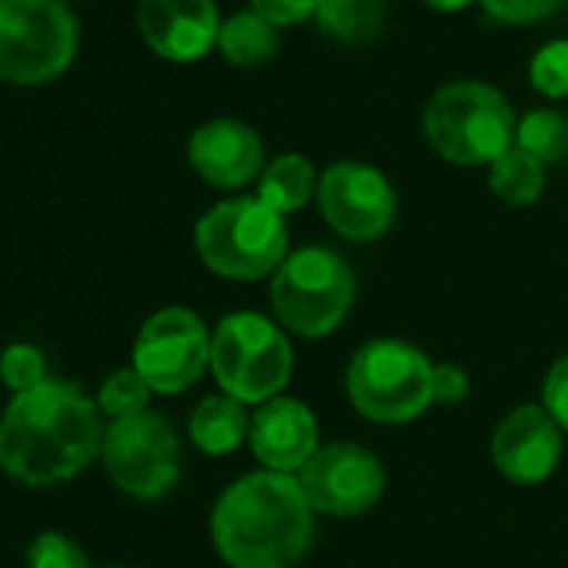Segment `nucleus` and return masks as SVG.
Masks as SVG:
<instances>
[{"label":"nucleus","mask_w":568,"mask_h":568,"mask_svg":"<svg viewBox=\"0 0 568 568\" xmlns=\"http://www.w3.org/2000/svg\"><path fill=\"white\" fill-rule=\"evenodd\" d=\"M78 18L64 0H0V81L38 88L78 58Z\"/></svg>","instance_id":"nucleus-6"},{"label":"nucleus","mask_w":568,"mask_h":568,"mask_svg":"<svg viewBox=\"0 0 568 568\" xmlns=\"http://www.w3.org/2000/svg\"><path fill=\"white\" fill-rule=\"evenodd\" d=\"M318 194L315 164L302 154H277L257 178V197L277 214H292Z\"/></svg>","instance_id":"nucleus-18"},{"label":"nucleus","mask_w":568,"mask_h":568,"mask_svg":"<svg viewBox=\"0 0 568 568\" xmlns=\"http://www.w3.org/2000/svg\"><path fill=\"white\" fill-rule=\"evenodd\" d=\"M541 408L555 418L561 432H568V355H561L541 388Z\"/></svg>","instance_id":"nucleus-29"},{"label":"nucleus","mask_w":568,"mask_h":568,"mask_svg":"<svg viewBox=\"0 0 568 568\" xmlns=\"http://www.w3.org/2000/svg\"><path fill=\"white\" fill-rule=\"evenodd\" d=\"M345 385L368 422L402 425L432 405V362L415 345L378 338L355 352Z\"/></svg>","instance_id":"nucleus-8"},{"label":"nucleus","mask_w":568,"mask_h":568,"mask_svg":"<svg viewBox=\"0 0 568 568\" xmlns=\"http://www.w3.org/2000/svg\"><path fill=\"white\" fill-rule=\"evenodd\" d=\"M131 368L154 395H181L211 368V332L191 308L154 312L131 352Z\"/></svg>","instance_id":"nucleus-10"},{"label":"nucleus","mask_w":568,"mask_h":568,"mask_svg":"<svg viewBox=\"0 0 568 568\" xmlns=\"http://www.w3.org/2000/svg\"><path fill=\"white\" fill-rule=\"evenodd\" d=\"M488 187L498 201L511 204V207H525L535 204L545 191V164L535 161L528 151H521L518 144L508 148L488 171Z\"/></svg>","instance_id":"nucleus-21"},{"label":"nucleus","mask_w":568,"mask_h":568,"mask_svg":"<svg viewBox=\"0 0 568 568\" xmlns=\"http://www.w3.org/2000/svg\"><path fill=\"white\" fill-rule=\"evenodd\" d=\"M425 141L452 164L478 168L495 164L515 148V111L501 91L481 81H455L432 94L425 104Z\"/></svg>","instance_id":"nucleus-3"},{"label":"nucleus","mask_w":568,"mask_h":568,"mask_svg":"<svg viewBox=\"0 0 568 568\" xmlns=\"http://www.w3.org/2000/svg\"><path fill=\"white\" fill-rule=\"evenodd\" d=\"M515 144L541 164H561L568 158V118L551 108L528 111L518 121Z\"/></svg>","instance_id":"nucleus-22"},{"label":"nucleus","mask_w":568,"mask_h":568,"mask_svg":"<svg viewBox=\"0 0 568 568\" xmlns=\"http://www.w3.org/2000/svg\"><path fill=\"white\" fill-rule=\"evenodd\" d=\"M355 305V274L328 247H302L284 257L271 281L274 318L298 338L332 335Z\"/></svg>","instance_id":"nucleus-5"},{"label":"nucleus","mask_w":568,"mask_h":568,"mask_svg":"<svg viewBox=\"0 0 568 568\" xmlns=\"http://www.w3.org/2000/svg\"><path fill=\"white\" fill-rule=\"evenodd\" d=\"M151 385L134 372V368H118L111 372L101 388H98V408L104 418L118 422V418H131V415H141L148 412V402H151Z\"/></svg>","instance_id":"nucleus-23"},{"label":"nucleus","mask_w":568,"mask_h":568,"mask_svg":"<svg viewBox=\"0 0 568 568\" xmlns=\"http://www.w3.org/2000/svg\"><path fill=\"white\" fill-rule=\"evenodd\" d=\"M388 0H315L318 28L342 44H365L382 34Z\"/></svg>","instance_id":"nucleus-19"},{"label":"nucleus","mask_w":568,"mask_h":568,"mask_svg":"<svg viewBox=\"0 0 568 568\" xmlns=\"http://www.w3.org/2000/svg\"><path fill=\"white\" fill-rule=\"evenodd\" d=\"M251 11L274 31L295 28L315 18V0H251Z\"/></svg>","instance_id":"nucleus-28"},{"label":"nucleus","mask_w":568,"mask_h":568,"mask_svg":"<svg viewBox=\"0 0 568 568\" xmlns=\"http://www.w3.org/2000/svg\"><path fill=\"white\" fill-rule=\"evenodd\" d=\"M194 247L214 274L257 281L288 257V224L261 197H231L197 221Z\"/></svg>","instance_id":"nucleus-4"},{"label":"nucleus","mask_w":568,"mask_h":568,"mask_svg":"<svg viewBox=\"0 0 568 568\" xmlns=\"http://www.w3.org/2000/svg\"><path fill=\"white\" fill-rule=\"evenodd\" d=\"M468 398V375L458 365H432V402L458 405Z\"/></svg>","instance_id":"nucleus-30"},{"label":"nucleus","mask_w":568,"mask_h":568,"mask_svg":"<svg viewBox=\"0 0 568 568\" xmlns=\"http://www.w3.org/2000/svg\"><path fill=\"white\" fill-rule=\"evenodd\" d=\"M491 458L515 485L545 481L561 458V428L538 405L508 412L491 435Z\"/></svg>","instance_id":"nucleus-14"},{"label":"nucleus","mask_w":568,"mask_h":568,"mask_svg":"<svg viewBox=\"0 0 568 568\" xmlns=\"http://www.w3.org/2000/svg\"><path fill=\"white\" fill-rule=\"evenodd\" d=\"M0 382H4L14 395L34 392L41 388L48 378V358L38 345L28 342H14L0 352Z\"/></svg>","instance_id":"nucleus-24"},{"label":"nucleus","mask_w":568,"mask_h":568,"mask_svg":"<svg viewBox=\"0 0 568 568\" xmlns=\"http://www.w3.org/2000/svg\"><path fill=\"white\" fill-rule=\"evenodd\" d=\"M528 81L541 98H568V41H548L528 64Z\"/></svg>","instance_id":"nucleus-25"},{"label":"nucleus","mask_w":568,"mask_h":568,"mask_svg":"<svg viewBox=\"0 0 568 568\" xmlns=\"http://www.w3.org/2000/svg\"><path fill=\"white\" fill-rule=\"evenodd\" d=\"M187 161L211 187H244L264 171V144L254 128L234 118L204 121L187 141Z\"/></svg>","instance_id":"nucleus-15"},{"label":"nucleus","mask_w":568,"mask_h":568,"mask_svg":"<svg viewBox=\"0 0 568 568\" xmlns=\"http://www.w3.org/2000/svg\"><path fill=\"white\" fill-rule=\"evenodd\" d=\"M298 481L315 511L355 518L378 505L385 491V468L368 448L335 442L308 458V465L298 471Z\"/></svg>","instance_id":"nucleus-12"},{"label":"nucleus","mask_w":568,"mask_h":568,"mask_svg":"<svg viewBox=\"0 0 568 568\" xmlns=\"http://www.w3.org/2000/svg\"><path fill=\"white\" fill-rule=\"evenodd\" d=\"M425 8H432V11H442V14H452V11H462V8H468L471 0H422Z\"/></svg>","instance_id":"nucleus-31"},{"label":"nucleus","mask_w":568,"mask_h":568,"mask_svg":"<svg viewBox=\"0 0 568 568\" xmlns=\"http://www.w3.org/2000/svg\"><path fill=\"white\" fill-rule=\"evenodd\" d=\"M211 538L231 568H292L315 538V508L295 475L251 471L224 488Z\"/></svg>","instance_id":"nucleus-2"},{"label":"nucleus","mask_w":568,"mask_h":568,"mask_svg":"<svg viewBox=\"0 0 568 568\" xmlns=\"http://www.w3.org/2000/svg\"><path fill=\"white\" fill-rule=\"evenodd\" d=\"M28 568H91V558L71 535L41 531L28 548Z\"/></svg>","instance_id":"nucleus-26"},{"label":"nucleus","mask_w":568,"mask_h":568,"mask_svg":"<svg viewBox=\"0 0 568 568\" xmlns=\"http://www.w3.org/2000/svg\"><path fill=\"white\" fill-rule=\"evenodd\" d=\"M114 568H124V565H114Z\"/></svg>","instance_id":"nucleus-32"},{"label":"nucleus","mask_w":568,"mask_h":568,"mask_svg":"<svg viewBox=\"0 0 568 568\" xmlns=\"http://www.w3.org/2000/svg\"><path fill=\"white\" fill-rule=\"evenodd\" d=\"M251 452L267 471L292 475L308 465L318 445V422L305 402L295 398H271L257 405L251 418Z\"/></svg>","instance_id":"nucleus-16"},{"label":"nucleus","mask_w":568,"mask_h":568,"mask_svg":"<svg viewBox=\"0 0 568 568\" xmlns=\"http://www.w3.org/2000/svg\"><path fill=\"white\" fill-rule=\"evenodd\" d=\"M138 28L144 44L174 64H191L217 48L214 0H138Z\"/></svg>","instance_id":"nucleus-13"},{"label":"nucleus","mask_w":568,"mask_h":568,"mask_svg":"<svg viewBox=\"0 0 568 568\" xmlns=\"http://www.w3.org/2000/svg\"><path fill=\"white\" fill-rule=\"evenodd\" d=\"M191 442L204 455H231L247 435H251V418L244 412V402L231 395H211L197 402L187 422Z\"/></svg>","instance_id":"nucleus-17"},{"label":"nucleus","mask_w":568,"mask_h":568,"mask_svg":"<svg viewBox=\"0 0 568 568\" xmlns=\"http://www.w3.org/2000/svg\"><path fill=\"white\" fill-rule=\"evenodd\" d=\"M295 368V352L271 318L254 312L227 315L211 335V372L224 395L264 405L281 395Z\"/></svg>","instance_id":"nucleus-7"},{"label":"nucleus","mask_w":568,"mask_h":568,"mask_svg":"<svg viewBox=\"0 0 568 568\" xmlns=\"http://www.w3.org/2000/svg\"><path fill=\"white\" fill-rule=\"evenodd\" d=\"M217 51L234 68H261L277 54V31L254 11H237L221 21Z\"/></svg>","instance_id":"nucleus-20"},{"label":"nucleus","mask_w":568,"mask_h":568,"mask_svg":"<svg viewBox=\"0 0 568 568\" xmlns=\"http://www.w3.org/2000/svg\"><path fill=\"white\" fill-rule=\"evenodd\" d=\"M322 217L348 241L382 237L398 211L395 187L388 178L362 161H338L318 178Z\"/></svg>","instance_id":"nucleus-11"},{"label":"nucleus","mask_w":568,"mask_h":568,"mask_svg":"<svg viewBox=\"0 0 568 568\" xmlns=\"http://www.w3.org/2000/svg\"><path fill=\"white\" fill-rule=\"evenodd\" d=\"M478 4L485 8L488 18L525 28V24H538L551 18L561 8V0H478Z\"/></svg>","instance_id":"nucleus-27"},{"label":"nucleus","mask_w":568,"mask_h":568,"mask_svg":"<svg viewBox=\"0 0 568 568\" xmlns=\"http://www.w3.org/2000/svg\"><path fill=\"white\" fill-rule=\"evenodd\" d=\"M98 398L71 382H44L14 395L0 415V468L28 488L78 478L104 445Z\"/></svg>","instance_id":"nucleus-1"},{"label":"nucleus","mask_w":568,"mask_h":568,"mask_svg":"<svg viewBox=\"0 0 568 568\" xmlns=\"http://www.w3.org/2000/svg\"><path fill=\"white\" fill-rule=\"evenodd\" d=\"M101 462L124 495L138 501H154L178 485L181 445L171 422L148 408L104 428Z\"/></svg>","instance_id":"nucleus-9"}]
</instances>
